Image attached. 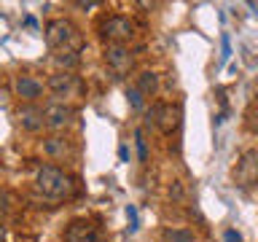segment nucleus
Listing matches in <instances>:
<instances>
[{
  "label": "nucleus",
  "mask_w": 258,
  "mask_h": 242,
  "mask_svg": "<svg viewBox=\"0 0 258 242\" xmlns=\"http://www.w3.org/2000/svg\"><path fill=\"white\" fill-rule=\"evenodd\" d=\"M46 86H48V92H54L56 97H68L78 89V78L68 70H59V73H51V76H48Z\"/></svg>",
  "instance_id": "obj_9"
},
{
  "label": "nucleus",
  "mask_w": 258,
  "mask_h": 242,
  "mask_svg": "<svg viewBox=\"0 0 258 242\" xmlns=\"http://www.w3.org/2000/svg\"><path fill=\"white\" fill-rule=\"evenodd\" d=\"M14 92H16V97H22L24 102H32L43 94V84H40L38 78L27 76V73H22V76L14 78Z\"/></svg>",
  "instance_id": "obj_10"
},
{
  "label": "nucleus",
  "mask_w": 258,
  "mask_h": 242,
  "mask_svg": "<svg viewBox=\"0 0 258 242\" xmlns=\"http://www.w3.org/2000/svg\"><path fill=\"white\" fill-rule=\"evenodd\" d=\"M135 89L140 92L143 97H151V94H156V89H159V76L153 70H143L140 76H137V84Z\"/></svg>",
  "instance_id": "obj_13"
},
{
  "label": "nucleus",
  "mask_w": 258,
  "mask_h": 242,
  "mask_svg": "<svg viewBox=\"0 0 258 242\" xmlns=\"http://www.w3.org/2000/svg\"><path fill=\"white\" fill-rule=\"evenodd\" d=\"M73 118H76V108L73 105L48 102L43 108V127H48V129H64L73 124Z\"/></svg>",
  "instance_id": "obj_6"
},
{
  "label": "nucleus",
  "mask_w": 258,
  "mask_h": 242,
  "mask_svg": "<svg viewBox=\"0 0 258 242\" xmlns=\"http://www.w3.org/2000/svg\"><path fill=\"white\" fill-rule=\"evenodd\" d=\"M0 242H6V226H3V221H0Z\"/></svg>",
  "instance_id": "obj_25"
},
{
  "label": "nucleus",
  "mask_w": 258,
  "mask_h": 242,
  "mask_svg": "<svg viewBox=\"0 0 258 242\" xmlns=\"http://www.w3.org/2000/svg\"><path fill=\"white\" fill-rule=\"evenodd\" d=\"M46 40L56 51H81L84 35L70 19H51L46 24Z\"/></svg>",
  "instance_id": "obj_1"
},
{
  "label": "nucleus",
  "mask_w": 258,
  "mask_h": 242,
  "mask_svg": "<svg viewBox=\"0 0 258 242\" xmlns=\"http://www.w3.org/2000/svg\"><path fill=\"white\" fill-rule=\"evenodd\" d=\"M54 62L59 65V68H64L68 73H73V68H78L81 56H78V51H56L54 54Z\"/></svg>",
  "instance_id": "obj_14"
},
{
  "label": "nucleus",
  "mask_w": 258,
  "mask_h": 242,
  "mask_svg": "<svg viewBox=\"0 0 258 242\" xmlns=\"http://www.w3.org/2000/svg\"><path fill=\"white\" fill-rule=\"evenodd\" d=\"M234 183L239 189H250V186L258 183V151L255 148H247L242 151V156L237 159V167H234Z\"/></svg>",
  "instance_id": "obj_5"
},
{
  "label": "nucleus",
  "mask_w": 258,
  "mask_h": 242,
  "mask_svg": "<svg viewBox=\"0 0 258 242\" xmlns=\"http://www.w3.org/2000/svg\"><path fill=\"white\" fill-rule=\"evenodd\" d=\"M64 242H100V226H94L86 218H76L64 229Z\"/></svg>",
  "instance_id": "obj_7"
},
{
  "label": "nucleus",
  "mask_w": 258,
  "mask_h": 242,
  "mask_svg": "<svg viewBox=\"0 0 258 242\" xmlns=\"http://www.w3.org/2000/svg\"><path fill=\"white\" fill-rule=\"evenodd\" d=\"M135 145H137V159H140V161H148V145H145L143 129H137V132H135Z\"/></svg>",
  "instance_id": "obj_17"
},
{
  "label": "nucleus",
  "mask_w": 258,
  "mask_h": 242,
  "mask_svg": "<svg viewBox=\"0 0 258 242\" xmlns=\"http://www.w3.org/2000/svg\"><path fill=\"white\" fill-rule=\"evenodd\" d=\"M169 199H175V202L185 199V189H183L180 180H172V186H169Z\"/></svg>",
  "instance_id": "obj_19"
},
{
  "label": "nucleus",
  "mask_w": 258,
  "mask_h": 242,
  "mask_svg": "<svg viewBox=\"0 0 258 242\" xmlns=\"http://www.w3.org/2000/svg\"><path fill=\"white\" fill-rule=\"evenodd\" d=\"M16 121H19V127L27 129V132H38V129L43 127V110H40L38 105L27 102L16 110Z\"/></svg>",
  "instance_id": "obj_11"
},
{
  "label": "nucleus",
  "mask_w": 258,
  "mask_h": 242,
  "mask_svg": "<svg viewBox=\"0 0 258 242\" xmlns=\"http://www.w3.org/2000/svg\"><path fill=\"white\" fill-rule=\"evenodd\" d=\"M135 22L124 14H110L100 22V38L108 40V46H126L135 38Z\"/></svg>",
  "instance_id": "obj_3"
},
{
  "label": "nucleus",
  "mask_w": 258,
  "mask_h": 242,
  "mask_svg": "<svg viewBox=\"0 0 258 242\" xmlns=\"http://www.w3.org/2000/svg\"><path fill=\"white\" fill-rule=\"evenodd\" d=\"M35 189L48 199H64L73 194V180L68 172H62L54 164H43L35 175Z\"/></svg>",
  "instance_id": "obj_2"
},
{
  "label": "nucleus",
  "mask_w": 258,
  "mask_h": 242,
  "mask_svg": "<svg viewBox=\"0 0 258 242\" xmlns=\"http://www.w3.org/2000/svg\"><path fill=\"white\" fill-rule=\"evenodd\" d=\"M180 121H183V110H180V105L156 102V105H151V108L145 110V124L161 129L164 135H172V132H177Z\"/></svg>",
  "instance_id": "obj_4"
},
{
  "label": "nucleus",
  "mask_w": 258,
  "mask_h": 242,
  "mask_svg": "<svg viewBox=\"0 0 258 242\" xmlns=\"http://www.w3.org/2000/svg\"><path fill=\"white\" fill-rule=\"evenodd\" d=\"M8 207H11V197H8V194L0 189V210H8Z\"/></svg>",
  "instance_id": "obj_23"
},
{
  "label": "nucleus",
  "mask_w": 258,
  "mask_h": 242,
  "mask_svg": "<svg viewBox=\"0 0 258 242\" xmlns=\"http://www.w3.org/2000/svg\"><path fill=\"white\" fill-rule=\"evenodd\" d=\"M223 239H226V242H242V234L234 231V229H229V231L223 234Z\"/></svg>",
  "instance_id": "obj_22"
},
{
  "label": "nucleus",
  "mask_w": 258,
  "mask_h": 242,
  "mask_svg": "<svg viewBox=\"0 0 258 242\" xmlns=\"http://www.w3.org/2000/svg\"><path fill=\"white\" fill-rule=\"evenodd\" d=\"M126 218H129V231H137V229H140V221H137V210H135V205L126 207Z\"/></svg>",
  "instance_id": "obj_20"
},
{
  "label": "nucleus",
  "mask_w": 258,
  "mask_h": 242,
  "mask_svg": "<svg viewBox=\"0 0 258 242\" xmlns=\"http://www.w3.org/2000/svg\"><path fill=\"white\" fill-rule=\"evenodd\" d=\"M105 62L116 76H126L135 65V56L126 46H105Z\"/></svg>",
  "instance_id": "obj_8"
},
{
  "label": "nucleus",
  "mask_w": 258,
  "mask_h": 242,
  "mask_svg": "<svg viewBox=\"0 0 258 242\" xmlns=\"http://www.w3.org/2000/svg\"><path fill=\"white\" fill-rule=\"evenodd\" d=\"M118 156H121V161H129V148H126V145H121V148H118Z\"/></svg>",
  "instance_id": "obj_24"
},
{
  "label": "nucleus",
  "mask_w": 258,
  "mask_h": 242,
  "mask_svg": "<svg viewBox=\"0 0 258 242\" xmlns=\"http://www.w3.org/2000/svg\"><path fill=\"white\" fill-rule=\"evenodd\" d=\"M126 100H129V105H132V110H143V94L137 92L135 86L126 89Z\"/></svg>",
  "instance_id": "obj_18"
},
{
  "label": "nucleus",
  "mask_w": 258,
  "mask_h": 242,
  "mask_svg": "<svg viewBox=\"0 0 258 242\" xmlns=\"http://www.w3.org/2000/svg\"><path fill=\"white\" fill-rule=\"evenodd\" d=\"M161 239L164 242H194V234L188 229H164Z\"/></svg>",
  "instance_id": "obj_15"
},
{
  "label": "nucleus",
  "mask_w": 258,
  "mask_h": 242,
  "mask_svg": "<svg viewBox=\"0 0 258 242\" xmlns=\"http://www.w3.org/2000/svg\"><path fill=\"white\" fill-rule=\"evenodd\" d=\"M221 48H223V62H229V56H231V43H229V35H226V32H223V35H221Z\"/></svg>",
  "instance_id": "obj_21"
},
{
  "label": "nucleus",
  "mask_w": 258,
  "mask_h": 242,
  "mask_svg": "<svg viewBox=\"0 0 258 242\" xmlns=\"http://www.w3.org/2000/svg\"><path fill=\"white\" fill-rule=\"evenodd\" d=\"M43 153L51 159H70L73 153H76V148H73V143L68 140V137L62 135H51L43 140Z\"/></svg>",
  "instance_id": "obj_12"
},
{
  "label": "nucleus",
  "mask_w": 258,
  "mask_h": 242,
  "mask_svg": "<svg viewBox=\"0 0 258 242\" xmlns=\"http://www.w3.org/2000/svg\"><path fill=\"white\" fill-rule=\"evenodd\" d=\"M245 129L258 132V102H250V108L245 110Z\"/></svg>",
  "instance_id": "obj_16"
}]
</instances>
